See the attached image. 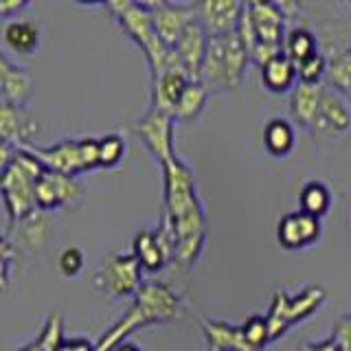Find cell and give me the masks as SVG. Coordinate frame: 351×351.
Here are the masks:
<instances>
[{
	"label": "cell",
	"mask_w": 351,
	"mask_h": 351,
	"mask_svg": "<svg viewBox=\"0 0 351 351\" xmlns=\"http://www.w3.org/2000/svg\"><path fill=\"white\" fill-rule=\"evenodd\" d=\"M22 224V237L29 246H42L44 237H47V222H44L42 211H36L33 215L20 219Z\"/></svg>",
	"instance_id": "1f68e13d"
},
{
	"label": "cell",
	"mask_w": 351,
	"mask_h": 351,
	"mask_svg": "<svg viewBox=\"0 0 351 351\" xmlns=\"http://www.w3.org/2000/svg\"><path fill=\"white\" fill-rule=\"evenodd\" d=\"M325 299H327V292L321 285H305V288L296 294H290L285 290L274 292L270 301V310L266 314L272 343L277 338L285 336V332H288L292 325L305 321L312 312H316L318 307L325 303Z\"/></svg>",
	"instance_id": "8992f818"
},
{
	"label": "cell",
	"mask_w": 351,
	"mask_h": 351,
	"mask_svg": "<svg viewBox=\"0 0 351 351\" xmlns=\"http://www.w3.org/2000/svg\"><path fill=\"white\" fill-rule=\"evenodd\" d=\"M27 149L33 158H38L42 162L44 169L60 171L66 176H77L86 171L80 138H62L58 143H53L49 147H38V145H27L22 147Z\"/></svg>",
	"instance_id": "8fae6325"
},
{
	"label": "cell",
	"mask_w": 351,
	"mask_h": 351,
	"mask_svg": "<svg viewBox=\"0 0 351 351\" xmlns=\"http://www.w3.org/2000/svg\"><path fill=\"white\" fill-rule=\"evenodd\" d=\"M325 80L329 88H334L340 95L351 97V47L336 55L334 60H329Z\"/></svg>",
	"instance_id": "83f0119b"
},
{
	"label": "cell",
	"mask_w": 351,
	"mask_h": 351,
	"mask_svg": "<svg viewBox=\"0 0 351 351\" xmlns=\"http://www.w3.org/2000/svg\"><path fill=\"white\" fill-rule=\"evenodd\" d=\"M5 49L18 55H29L40 44V25L36 20H9L3 25Z\"/></svg>",
	"instance_id": "44dd1931"
},
{
	"label": "cell",
	"mask_w": 351,
	"mask_h": 351,
	"mask_svg": "<svg viewBox=\"0 0 351 351\" xmlns=\"http://www.w3.org/2000/svg\"><path fill=\"white\" fill-rule=\"evenodd\" d=\"M55 351H97V343H90L88 338H62V343L55 347Z\"/></svg>",
	"instance_id": "e575fe53"
},
{
	"label": "cell",
	"mask_w": 351,
	"mask_h": 351,
	"mask_svg": "<svg viewBox=\"0 0 351 351\" xmlns=\"http://www.w3.org/2000/svg\"><path fill=\"white\" fill-rule=\"evenodd\" d=\"M104 7L108 11H112L121 29L143 49L145 60L149 64L152 77H158L169 71H184L176 49L169 47V44L158 36L156 27H154L152 14L145 5L130 3V0H119V3H108Z\"/></svg>",
	"instance_id": "3957f363"
},
{
	"label": "cell",
	"mask_w": 351,
	"mask_h": 351,
	"mask_svg": "<svg viewBox=\"0 0 351 351\" xmlns=\"http://www.w3.org/2000/svg\"><path fill=\"white\" fill-rule=\"evenodd\" d=\"M82 184L75 176H66L60 171L44 169L36 182V202L40 211L71 206L80 200Z\"/></svg>",
	"instance_id": "30bf717a"
},
{
	"label": "cell",
	"mask_w": 351,
	"mask_h": 351,
	"mask_svg": "<svg viewBox=\"0 0 351 351\" xmlns=\"http://www.w3.org/2000/svg\"><path fill=\"white\" fill-rule=\"evenodd\" d=\"M241 7H244V3H237V0H204V3H197V16H200L208 38H222L235 33Z\"/></svg>",
	"instance_id": "e0dca14e"
},
{
	"label": "cell",
	"mask_w": 351,
	"mask_h": 351,
	"mask_svg": "<svg viewBox=\"0 0 351 351\" xmlns=\"http://www.w3.org/2000/svg\"><path fill=\"white\" fill-rule=\"evenodd\" d=\"M180 314V296L169 283L143 281L132 305L119 321L108 327L97 340V351H114L138 327L152 323H167Z\"/></svg>",
	"instance_id": "6da1fadb"
},
{
	"label": "cell",
	"mask_w": 351,
	"mask_h": 351,
	"mask_svg": "<svg viewBox=\"0 0 351 351\" xmlns=\"http://www.w3.org/2000/svg\"><path fill=\"white\" fill-rule=\"evenodd\" d=\"M42 171V162L27 149L0 143V191L11 219L20 222L40 211L36 202V182Z\"/></svg>",
	"instance_id": "7a4b0ae2"
},
{
	"label": "cell",
	"mask_w": 351,
	"mask_h": 351,
	"mask_svg": "<svg viewBox=\"0 0 351 351\" xmlns=\"http://www.w3.org/2000/svg\"><path fill=\"white\" fill-rule=\"evenodd\" d=\"M296 77V64L285 53L274 55L268 64L261 66V82L272 93H288Z\"/></svg>",
	"instance_id": "603a6c76"
},
{
	"label": "cell",
	"mask_w": 351,
	"mask_h": 351,
	"mask_svg": "<svg viewBox=\"0 0 351 351\" xmlns=\"http://www.w3.org/2000/svg\"><path fill=\"white\" fill-rule=\"evenodd\" d=\"M283 53L288 58L299 64L310 55L318 53V42L316 36L305 27H290L288 33H285V40H283Z\"/></svg>",
	"instance_id": "d4e9b609"
},
{
	"label": "cell",
	"mask_w": 351,
	"mask_h": 351,
	"mask_svg": "<svg viewBox=\"0 0 351 351\" xmlns=\"http://www.w3.org/2000/svg\"><path fill=\"white\" fill-rule=\"evenodd\" d=\"M299 204H301V211L323 217L329 211V206H332V191H329V186L325 182L310 180V182H305V186L301 189Z\"/></svg>",
	"instance_id": "484cf974"
},
{
	"label": "cell",
	"mask_w": 351,
	"mask_h": 351,
	"mask_svg": "<svg viewBox=\"0 0 351 351\" xmlns=\"http://www.w3.org/2000/svg\"><path fill=\"white\" fill-rule=\"evenodd\" d=\"M189 82L193 80L186 75V71H169L158 77H152V106L149 108L165 110V112H169L173 117V108L178 104V99Z\"/></svg>",
	"instance_id": "d6986e66"
},
{
	"label": "cell",
	"mask_w": 351,
	"mask_h": 351,
	"mask_svg": "<svg viewBox=\"0 0 351 351\" xmlns=\"http://www.w3.org/2000/svg\"><path fill=\"white\" fill-rule=\"evenodd\" d=\"M0 86H3V101L14 106H25L31 95V77L27 69L11 64L7 53L0 58Z\"/></svg>",
	"instance_id": "ffe728a7"
},
{
	"label": "cell",
	"mask_w": 351,
	"mask_h": 351,
	"mask_svg": "<svg viewBox=\"0 0 351 351\" xmlns=\"http://www.w3.org/2000/svg\"><path fill=\"white\" fill-rule=\"evenodd\" d=\"M62 338H64L62 318L58 314H51L47 318V323H44L40 336L33 340V343H29L27 347H22L18 351H55V347L62 343Z\"/></svg>",
	"instance_id": "f1b7e54d"
},
{
	"label": "cell",
	"mask_w": 351,
	"mask_h": 351,
	"mask_svg": "<svg viewBox=\"0 0 351 351\" xmlns=\"http://www.w3.org/2000/svg\"><path fill=\"white\" fill-rule=\"evenodd\" d=\"M114 351H145L141 345H136V343H121Z\"/></svg>",
	"instance_id": "74e56055"
},
{
	"label": "cell",
	"mask_w": 351,
	"mask_h": 351,
	"mask_svg": "<svg viewBox=\"0 0 351 351\" xmlns=\"http://www.w3.org/2000/svg\"><path fill=\"white\" fill-rule=\"evenodd\" d=\"M349 128H351V108L347 106V99L338 90H334V88L325 86L316 117L312 121L314 134L336 136L347 132Z\"/></svg>",
	"instance_id": "5bb4252c"
},
{
	"label": "cell",
	"mask_w": 351,
	"mask_h": 351,
	"mask_svg": "<svg viewBox=\"0 0 351 351\" xmlns=\"http://www.w3.org/2000/svg\"><path fill=\"white\" fill-rule=\"evenodd\" d=\"M125 154V141L119 134H106L99 138V167H117Z\"/></svg>",
	"instance_id": "f546056e"
},
{
	"label": "cell",
	"mask_w": 351,
	"mask_h": 351,
	"mask_svg": "<svg viewBox=\"0 0 351 351\" xmlns=\"http://www.w3.org/2000/svg\"><path fill=\"white\" fill-rule=\"evenodd\" d=\"M246 5L250 11L255 38H257L255 49H270V51L281 53L285 33H288L285 31V11H283L281 3H270V0H250V3H246Z\"/></svg>",
	"instance_id": "ba28073f"
},
{
	"label": "cell",
	"mask_w": 351,
	"mask_h": 351,
	"mask_svg": "<svg viewBox=\"0 0 351 351\" xmlns=\"http://www.w3.org/2000/svg\"><path fill=\"white\" fill-rule=\"evenodd\" d=\"M202 332L211 351H263L272 343L268 318L261 314L248 316L241 325L202 318Z\"/></svg>",
	"instance_id": "5b68a950"
},
{
	"label": "cell",
	"mask_w": 351,
	"mask_h": 351,
	"mask_svg": "<svg viewBox=\"0 0 351 351\" xmlns=\"http://www.w3.org/2000/svg\"><path fill=\"white\" fill-rule=\"evenodd\" d=\"M206 47H208V33L202 27L200 16L195 14L189 20V25L184 27L182 36L178 38V42H176V47H173L186 75H189L193 82H200V69L206 55Z\"/></svg>",
	"instance_id": "2e32d148"
},
{
	"label": "cell",
	"mask_w": 351,
	"mask_h": 351,
	"mask_svg": "<svg viewBox=\"0 0 351 351\" xmlns=\"http://www.w3.org/2000/svg\"><path fill=\"white\" fill-rule=\"evenodd\" d=\"M323 84H303L299 82L292 90L290 99V114L301 128H312V121L316 117L318 104L323 97Z\"/></svg>",
	"instance_id": "7402d4cb"
},
{
	"label": "cell",
	"mask_w": 351,
	"mask_h": 351,
	"mask_svg": "<svg viewBox=\"0 0 351 351\" xmlns=\"http://www.w3.org/2000/svg\"><path fill=\"white\" fill-rule=\"evenodd\" d=\"M299 351H343V347L338 345V340L334 336L316 340V343H305Z\"/></svg>",
	"instance_id": "d590c367"
},
{
	"label": "cell",
	"mask_w": 351,
	"mask_h": 351,
	"mask_svg": "<svg viewBox=\"0 0 351 351\" xmlns=\"http://www.w3.org/2000/svg\"><path fill=\"white\" fill-rule=\"evenodd\" d=\"M173 121L176 119L169 112H165V110L149 108L136 123V134L141 136V141L145 143L147 149L154 154V158L160 165H165L176 156Z\"/></svg>",
	"instance_id": "9c48e42d"
},
{
	"label": "cell",
	"mask_w": 351,
	"mask_h": 351,
	"mask_svg": "<svg viewBox=\"0 0 351 351\" xmlns=\"http://www.w3.org/2000/svg\"><path fill=\"white\" fill-rule=\"evenodd\" d=\"M250 53L237 33L222 38H208L206 55L200 69V84L208 93L230 90L244 82Z\"/></svg>",
	"instance_id": "277c9868"
},
{
	"label": "cell",
	"mask_w": 351,
	"mask_h": 351,
	"mask_svg": "<svg viewBox=\"0 0 351 351\" xmlns=\"http://www.w3.org/2000/svg\"><path fill=\"white\" fill-rule=\"evenodd\" d=\"M0 134H3V143L16 149L33 145L31 141L38 134V121L29 114L25 106L3 101L0 106Z\"/></svg>",
	"instance_id": "ac0fdd59"
},
{
	"label": "cell",
	"mask_w": 351,
	"mask_h": 351,
	"mask_svg": "<svg viewBox=\"0 0 351 351\" xmlns=\"http://www.w3.org/2000/svg\"><path fill=\"white\" fill-rule=\"evenodd\" d=\"M327 69H329V62L325 55L318 51L296 64V75H299V82L303 84H321V80L327 75Z\"/></svg>",
	"instance_id": "4dcf8cb0"
},
{
	"label": "cell",
	"mask_w": 351,
	"mask_h": 351,
	"mask_svg": "<svg viewBox=\"0 0 351 351\" xmlns=\"http://www.w3.org/2000/svg\"><path fill=\"white\" fill-rule=\"evenodd\" d=\"M132 252L141 261L143 270H160L167 266L169 261H173V244L171 237L167 233V228H143L141 233H136L134 244H132Z\"/></svg>",
	"instance_id": "4fadbf2b"
},
{
	"label": "cell",
	"mask_w": 351,
	"mask_h": 351,
	"mask_svg": "<svg viewBox=\"0 0 351 351\" xmlns=\"http://www.w3.org/2000/svg\"><path fill=\"white\" fill-rule=\"evenodd\" d=\"M332 336L338 340L343 351H351V314H340V318L334 323Z\"/></svg>",
	"instance_id": "836d02e7"
},
{
	"label": "cell",
	"mask_w": 351,
	"mask_h": 351,
	"mask_svg": "<svg viewBox=\"0 0 351 351\" xmlns=\"http://www.w3.org/2000/svg\"><path fill=\"white\" fill-rule=\"evenodd\" d=\"M22 7H27V3L22 0V3H7V0H0V14H9V11H14V9H22Z\"/></svg>",
	"instance_id": "8d00e7d4"
},
{
	"label": "cell",
	"mask_w": 351,
	"mask_h": 351,
	"mask_svg": "<svg viewBox=\"0 0 351 351\" xmlns=\"http://www.w3.org/2000/svg\"><path fill=\"white\" fill-rule=\"evenodd\" d=\"M58 266H60V272L64 274V277H77L84 268V252L77 246L62 250L60 257H58Z\"/></svg>",
	"instance_id": "d6a6232c"
},
{
	"label": "cell",
	"mask_w": 351,
	"mask_h": 351,
	"mask_svg": "<svg viewBox=\"0 0 351 351\" xmlns=\"http://www.w3.org/2000/svg\"><path fill=\"white\" fill-rule=\"evenodd\" d=\"M263 143L274 156H285L294 147V128L288 119L274 117L263 128Z\"/></svg>",
	"instance_id": "cb8c5ba5"
},
{
	"label": "cell",
	"mask_w": 351,
	"mask_h": 351,
	"mask_svg": "<svg viewBox=\"0 0 351 351\" xmlns=\"http://www.w3.org/2000/svg\"><path fill=\"white\" fill-rule=\"evenodd\" d=\"M208 90L200 82H189L182 90L178 104L173 108V119L176 121H191L202 112V108L206 104Z\"/></svg>",
	"instance_id": "4316f807"
},
{
	"label": "cell",
	"mask_w": 351,
	"mask_h": 351,
	"mask_svg": "<svg viewBox=\"0 0 351 351\" xmlns=\"http://www.w3.org/2000/svg\"><path fill=\"white\" fill-rule=\"evenodd\" d=\"M321 237V217L305 211H290L277 222V239L285 250H301Z\"/></svg>",
	"instance_id": "9a60e30c"
},
{
	"label": "cell",
	"mask_w": 351,
	"mask_h": 351,
	"mask_svg": "<svg viewBox=\"0 0 351 351\" xmlns=\"http://www.w3.org/2000/svg\"><path fill=\"white\" fill-rule=\"evenodd\" d=\"M143 266L134 252H117L108 257L93 274V283L110 299L134 296L143 285Z\"/></svg>",
	"instance_id": "52a82bcc"
},
{
	"label": "cell",
	"mask_w": 351,
	"mask_h": 351,
	"mask_svg": "<svg viewBox=\"0 0 351 351\" xmlns=\"http://www.w3.org/2000/svg\"><path fill=\"white\" fill-rule=\"evenodd\" d=\"M152 14L154 27H156L158 36L176 47V42L182 36L184 27L189 20L197 14V3H167V0H158V3H143Z\"/></svg>",
	"instance_id": "7c38bea8"
}]
</instances>
